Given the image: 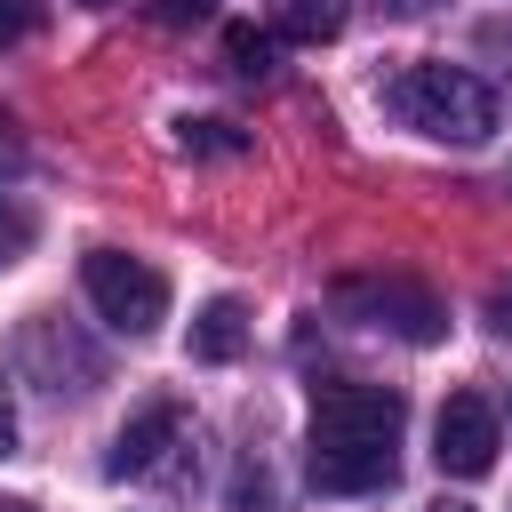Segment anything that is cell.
<instances>
[{
	"mask_svg": "<svg viewBox=\"0 0 512 512\" xmlns=\"http://www.w3.org/2000/svg\"><path fill=\"white\" fill-rule=\"evenodd\" d=\"M400 424L408 400L392 384H320L312 392V488L368 496L400 472Z\"/></svg>",
	"mask_w": 512,
	"mask_h": 512,
	"instance_id": "cell-1",
	"label": "cell"
},
{
	"mask_svg": "<svg viewBox=\"0 0 512 512\" xmlns=\"http://www.w3.org/2000/svg\"><path fill=\"white\" fill-rule=\"evenodd\" d=\"M384 104H392L416 136H440V144H480V136L496 128V96H488V80L464 72V64H408V72L384 88Z\"/></svg>",
	"mask_w": 512,
	"mask_h": 512,
	"instance_id": "cell-2",
	"label": "cell"
},
{
	"mask_svg": "<svg viewBox=\"0 0 512 512\" xmlns=\"http://www.w3.org/2000/svg\"><path fill=\"white\" fill-rule=\"evenodd\" d=\"M80 288H88V304H96L120 336H152V328L168 320V280H160L152 264L120 256V248H88V256H80Z\"/></svg>",
	"mask_w": 512,
	"mask_h": 512,
	"instance_id": "cell-3",
	"label": "cell"
},
{
	"mask_svg": "<svg viewBox=\"0 0 512 512\" xmlns=\"http://www.w3.org/2000/svg\"><path fill=\"white\" fill-rule=\"evenodd\" d=\"M336 304H344V312H360L368 328L408 336V344H432V336L448 328L440 296H432V288H416V280H400V272H384V280H336Z\"/></svg>",
	"mask_w": 512,
	"mask_h": 512,
	"instance_id": "cell-4",
	"label": "cell"
},
{
	"mask_svg": "<svg viewBox=\"0 0 512 512\" xmlns=\"http://www.w3.org/2000/svg\"><path fill=\"white\" fill-rule=\"evenodd\" d=\"M496 408L480 400V392H448V408H440V424H432V456H440V472H456V480H480L488 464H496Z\"/></svg>",
	"mask_w": 512,
	"mask_h": 512,
	"instance_id": "cell-5",
	"label": "cell"
},
{
	"mask_svg": "<svg viewBox=\"0 0 512 512\" xmlns=\"http://www.w3.org/2000/svg\"><path fill=\"white\" fill-rule=\"evenodd\" d=\"M176 448H184V400H152V408H136V416L120 424V440H112V480H152V472H168Z\"/></svg>",
	"mask_w": 512,
	"mask_h": 512,
	"instance_id": "cell-6",
	"label": "cell"
},
{
	"mask_svg": "<svg viewBox=\"0 0 512 512\" xmlns=\"http://www.w3.org/2000/svg\"><path fill=\"white\" fill-rule=\"evenodd\" d=\"M240 344H248V312H240L232 296L200 304V320H192V360H232Z\"/></svg>",
	"mask_w": 512,
	"mask_h": 512,
	"instance_id": "cell-7",
	"label": "cell"
},
{
	"mask_svg": "<svg viewBox=\"0 0 512 512\" xmlns=\"http://www.w3.org/2000/svg\"><path fill=\"white\" fill-rule=\"evenodd\" d=\"M224 56H232L248 80H256V72H272V40H264L256 24H232V32H224Z\"/></svg>",
	"mask_w": 512,
	"mask_h": 512,
	"instance_id": "cell-8",
	"label": "cell"
},
{
	"mask_svg": "<svg viewBox=\"0 0 512 512\" xmlns=\"http://www.w3.org/2000/svg\"><path fill=\"white\" fill-rule=\"evenodd\" d=\"M336 24H344L336 0H288V32H296V40H328Z\"/></svg>",
	"mask_w": 512,
	"mask_h": 512,
	"instance_id": "cell-9",
	"label": "cell"
},
{
	"mask_svg": "<svg viewBox=\"0 0 512 512\" xmlns=\"http://www.w3.org/2000/svg\"><path fill=\"white\" fill-rule=\"evenodd\" d=\"M184 152H248V136L232 120H184Z\"/></svg>",
	"mask_w": 512,
	"mask_h": 512,
	"instance_id": "cell-10",
	"label": "cell"
},
{
	"mask_svg": "<svg viewBox=\"0 0 512 512\" xmlns=\"http://www.w3.org/2000/svg\"><path fill=\"white\" fill-rule=\"evenodd\" d=\"M24 248H32V216H24V208L0 192V264H16Z\"/></svg>",
	"mask_w": 512,
	"mask_h": 512,
	"instance_id": "cell-11",
	"label": "cell"
},
{
	"mask_svg": "<svg viewBox=\"0 0 512 512\" xmlns=\"http://www.w3.org/2000/svg\"><path fill=\"white\" fill-rule=\"evenodd\" d=\"M24 32H32V8H24V0H0V48L24 40Z\"/></svg>",
	"mask_w": 512,
	"mask_h": 512,
	"instance_id": "cell-12",
	"label": "cell"
},
{
	"mask_svg": "<svg viewBox=\"0 0 512 512\" xmlns=\"http://www.w3.org/2000/svg\"><path fill=\"white\" fill-rule=\"evenodd\" d=\"M488 328H496V336H512V280H496V288H488Z\"/></svg>",
	"mask_w": 512,
	"mask_h": 512,
	"instance_id": "cell-13",
	"label": "cell"
},
{
	"mask_svg": "<svg viewBox=\"0 0 512 512\" xmlns=\"http://www.w3.org/2000/svg\"><path fill=\"white\" fill-rule=\"evenodd\" d=\"M24 168V136H16V120L0 112V176H16Z\"/></svg>",
	"mask_w": 512,
	"mask_h": 512,
	"instance_id": "cell-14",
	"label": "cell"
},
{
	"mask_svg": "<svg viewBox=\"0 0 512 512\" xmlns=\"http://www.w3.org/2000/svg\"><path fill=\"white\" fill-rule=\"evenodd\" d=\"M0 456H16V408L0 400Z\"/></svg>",
	"mask_w": 512,
	"mask_h": 512,
	"instance_id": "cell-15",
	"label": "cell"
},
{
	"mask_svg": "<svg viewBox=\"0 0 512 512\" xmlns=\"http://www.w3.org/2000/svg\"><path fill=\"white\" fill-rule=\"evenodd\" d=\"M208 0H168V24H184V16H200Z\"/></svg>",
	"mask_w": 512,
	"mask_h": 512,
	"instance_id": "cell-16",
	"label": "cell"
},
{
	"mask_svg": "<svg viewBox=\"0 0 512 512\" xmlns=\"http://www.w3.org/2000/svg\"><path fill=\"white\" fill-rule=\"evenodd\" d=\"M432 512H464V504H432Z\"/></svg>",
	"mask_w": 512,
	"mask_h": 512,
	"instance_id": "cell-17",
	"label": "cell"
},
{
	"mask_svg": "<svg viewBox=\"0 0 512 512\" xmlns=\"http://www.w3.org/2000/svg\"><path fill=\"white\" fill-rule=\"evenodd\" d=\"M0 512H24V504H8V496H0Z\"/></svg>",
	"mask_w": 512,
	"mask_h": 512,
	"instance_id": "cell-18",
	"label": "cell"
}]
</instances>
